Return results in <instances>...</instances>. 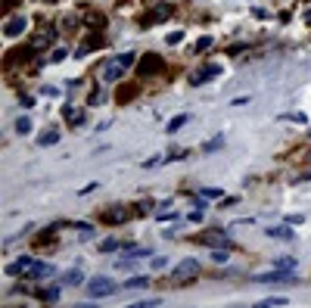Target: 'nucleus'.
<instances>
[{
    "label": "nucleus",
    "instance_id": "f8f14e48",
    "mask_svg": "<svg viewBox=\"0 0 311 308\" xmlns=\"http://www.w3.org/2000/svg\"><path fill=\"white\" fill-rule=\"evenodd\" d=\"M187 122H190V115H174V118H171V122H168V125H165V131H168V134H174V131H181V128H184V125H187Z\"/></svg>",
    "mask_w": 311,
    "mask_h": 308
},
{
    "label": "nucleus",
    "instance_id": "4be33fe9",
    "mask_svg": "<svg viewBox=\"0 0 311 308\" xmlns=\"http://www.w3.org/2000/svg\"><path fill=\"white\" fill-rule=\"evenodd\" d=\"M112 249H119V243H115V240H106V243H100V252H112Z\"/></svg>",
    "mask_w": 311,
    "mask_h": 308
},
{
    "label": "nucleus",
    "instance_id": "423d86ee",
    "mask_svg": "<svg viewBox=\"0 0 311 308\" xmlns=\"http://www.w3.org/2000/svg\"><path fill=\"white\" fill-rule=\"evenodd\" d=\"M25 25H28V19H25V16H16V19H10V22L3 25L6 38H19V34L25 31Z\"/></svg>",
    "mask_w": 311,
    "mask_h": 308
},
{
    "label": "nucleus",
    "instance_id": "0eeeda50",
    "mask_svg": "<svg viewBox=\"0 0 311 308\" xmlns=\"http://www.w3.org/2000/svg\"><path fill=\"white\" fill-rule=\"evenodd\" d=\"M156 68H162V59H159L156 53L144 56V63H140V75H156Z\"/></svg>",
    "mask_w": 311,
    "mask_h": 308
},
{
    "label": "nucleus",
    "instance_id": "ddd939ff",
    "mask_svg": "<svg viewBox=\"0 0 311 308\" xmlns=\"http://www.w3.org/2000/svg\"><path fill=\"white\" fill-rule=\"evenodd\" d=\"M56 140H60V131H56V128H50V131H44V134L38 137L41 147H50V143H56Z\"/></svg>",
    "mask_w": 311,
    "mask_h": 308
},
{
    "label": "nucleus",
    "instance_id": "9b49d317",
    "mask_svg": "<svg viewBox=\"0 0 311 308\" xmlns=\"http://www.w3.org/2000/svg\"><path fill=\"white\" fill-rule=\"evenodd\" d=\"M258 308H283V305H290V299H283V296H274V299H262V302H255Z\"/></svg>",
    "mask_w": 311,
    "mask_h": 308
},
{
    "label": "nucleus",
    "instance_id": "f257e3e1",
    "mask_svg": "<svg viewBox=\"0 0 311 308\" xmlns=\"http://www.w3.org/2000/svg\"><path fill=\"white\" fill-rule=\"evenodd\" d=\"M115 293V280L112 277H94V280H87V296L90 299H106V296H112Z\"/></svg>",
    "mask_w": 311,
    "mask_h": 308
},
{
    "label": "nucleus",
    "instance_id": "aec40b11",
    "mask_svg": "<svg viewBox=\"0 0 311 308\" xmlns=\"http://www.w3.org/2000/svg\"><path fill=\"white\" fill-rule=\"evenodd\" d=\"M199 196H206V199H218V196H224V193H221V190H212V187H203Z\"/></svg>",
    "mask_w": 311,
    "mask_h": 308
},
{
    "label": "nucleus",
    "instance_id": "20e7f679",
    "mask_svg": "<svg viewBox=\"0 0 311 308\" xmlns=\"http://www.w3.org/2000/svg\"><path fill=\"white\" fill-rule=\"evenodd\" d=\"M199 271V259H184V262H178L174 264V277H193V274Z\"/></svg>",
    "mask_w": 311,
    "mask_h": 308
},
{
    "label": "nucleus",
    "instance_id": "7ed1b4c3",
    "mask_svg": "<svg viewBox=\"0 0 311 308\" xmlns=\"http://www.w3.org/2000/svg\"><path fill=\"white\" fill-rule=\"evenodd\" d=\"M124 68H128V66H124V59H122V56H115L112 63H106V68H103V78H106V81H119L122 75H124Z\"/></svg>",
    "mask_w": 311,
    "mask_h": 308
},
{
    "label": "nucleus",
    "instance_id": "6ab92c4d",
    "mask_svg": "<svg viewBox=\"0 0 311 308\" xmlns=\"http://www.w3.org/2000/svg\"><path fill=\"white\" fill-rule=\"evenodd\" d=\"M274 268H280V271H290V268H296V259H277V262H274Z\"/></svg>",
    "mask_w": 311,
    "mask_h": 308
},
{
    "label": "nucleus",
    "instance_id": "5701e85b",
    "mask_svg": "<svg viewBox=\"0 0 311 308\" xmlns=\"http://www.w3.org/2000/svg\"><path fill=\"white\" fill-rule=\"evenodd\" d=\"M212 259H215L218 264H221V262H228V249H224V252H221V249H215V252H212Z\"/></svg>",
    "mask_w": 311,
    "mask_h": 308
},
{
    "label": "nucleus",
    "instance_id": "2eb2a0df",
    "mask_svg": "<svg viewBox=\"0 0 311 308\" xmlns=\"http://www.w3.org/2000/svg\"><path fill=\"white\" fill-rule=\"evenodd\" d=\"M124 286L128 289H144V286H149V277H131V280H124Z\"/></svg>",
    "mask_w": 311,
    "mask_h": 308
},
{
    "label": "nucleus",
    "instance_id": "412c9836",
    "mask_svg": "<svg viewBox=\"0 0 311 308\" xmlns=\"http://www.w3.org/2000/svg\"><path fill=\"white\" fill-rule=\"evenodd\" d=\"M162 305V299H144V302H134V308H156Z\"/></svg>",
    "mask_w": 311,
    "mask_h": 308
},
{
    "label": "nucleus",
    "instance_id": "39448f33",
    "mask_svg": "<svg viewBox=\"0 0 311 308\" xmlns=\"http://www.w3.org/2000/svg\"><path fill=\"white\" fill-rule=\"evenodd\" d=\"M199 240L208 243V246H230L228 234H221V230H206V234H199Z\"/></svg>",
    "mask_w": 311,
    "mask_h": 308
},
{
    "label": "nucleus",
    "instance_id": "f03ea898",
    "mask_svg": "<svg viewBox=\"0 0 311 308\" xmlns=\"http://www.w3.org/2000/svg\"><path fill=\"white\" fill-rule=\"evenodd\" d=\"M255 284H296V277H292L290 271H280V268H274L271 274H258V277H252Z\"/></svg>",
    "mask_w": 311,
    "mask_h": 308
},
{
    "label": "nucleus",
    "instance_id": "dca6fc26",
    "mask_svg": "<svg viewBox=\"0 0 311 308\" xmlns=\"http://www.w3.org/2000/svg\"><path fill=\"white\" fill-rule=\"evenodd\" d=\"M221 143H224V134H218V137H212V140L206 143L203 150H206V153H215V150H221Z\"/></svg>",
    "mask_w": 311,
    "mask_h": 308
},
{
    "label": "nucleus",
    "instance_id": "4468645a",
    "mask_svg": "<svg viewBox=\"0 0 311 308\" xmlns=\"http://www.w3.org/2000/svg\"><path fill=\"white\" fill-rule=\"evenodd\" d=\"M268 237H277V240H292V230H290V227H268Z\"/></svg>",
    "mask_w": 311,
    "mask_h": 308
},
{
    "label": "nucleus",
    "instance_id": "1a4fd4ad",
    "mask_svg": "<svg viewBox=\"0 0 311 308\" xmlns=\"http://www.w3.org/2000/svg\"><path fill=\"white\" fill-rule=\"evenodd\" d=\"M203 75H193V84H203V81H208V78H215L218 72H221V66H206V68H199Z\"/></svg>",
    "mask_w": 311,
    "mask_h": 308
},
{
    "label": "nucleus",
    "instance_id": "6e6552de",
    "mask_svg": "<svg viewBox=\"0 0 311 308\" xmlns=\"http://www.w3.org/2000/svg\"><path fill=\"white\" fill-rule=\"evenodd\" d=\"M50 274H53V268H50V264L35 262V264H31V271H28V277H31V280H44V277H50Z\"/></svg>",
    "mask_w": 311,
    "mask_h": 308
},
{
    "label": "nucleus",
    "instance_id": "9d476101",
    "mask_svg": "<svg viewBox=\"0 0 311 308\" xmlns=\"http://www.w3.org/2000/svg\"><path fill=\"white\" fill-rule=\"evenodd\" d=\"M38 299H41V302H56V299H60V286H44V289H38Z\"/></svg>",
    "mask_w": 311,
    "mask_h": 308
},
{
    "label": "nucleus",
    "instance_id": "f3484780",
    "mask_svg": "<svg viewBox=\"0 0 311 308\" xmlns=\"http://www.w3.org/2000/svg\"><path fill=\"white\" fill-rule=\"evenodd\" d=\"M65 284H72V286L84 284V274H81V271H69V274H65Z\"/></svg>",
    "mask_w": 311,
    "mask_h": 308
},
{
    "label": "nucleus",
    "instance_id": "a211bd4d",
    "mask_svg": "<svg viewBox=\"0 0 311 308\" xmlns=\"http://www.w3.org/2000/svg\"><path fill=\"white\" fill-rule=\"evenodd\" d=\"M16 131H19V134H28V131H31V118H28V115H22L19 122H16Z\"/></svg>",
    "mask_w": 311,
    "mask_h": 308
}]
</instances>
